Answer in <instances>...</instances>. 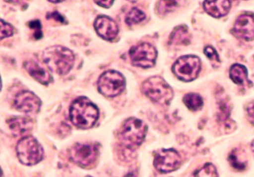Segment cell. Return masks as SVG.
<instances>
[{"mask_svg": "<svg viewBox=\"0 0 254 177\" xmlns=\"http://www.w3.org/2000/svg\"><path fill=\"white\" fill-rule=\"evenodd\" d=\"M99 116L97 107L84 97L75 100L69 109L71 121L80 129L93 127L97 121Z\"/></svg>", "mask_w": 254, "mask_h": 177, "instance_id": "1", "label": "cell"}, {"mask_svg": "<svg viewBox=\"0 0 254 177\" xmlns=\"http://www.w3.org/2000/svg\"><path fill=\"white\" fill-rule=\"evenodd\" d=\"M42 57L48 68L61 75L69 72L75 62L73 52L64 46H50L44 51Z\"/></svg>", "mask_w": 254, "mask_h": 177, "instance_id": "2", "label": "cell"}, {"mask_svg": "<svg viewBox=\"0 0 254 177\" xmlns=\"http://www.w3.org/2000/svg\"><path fill=\"white\" fill-rule=\"evenodd\" d=\"M142 90L151 101L160 105H168L174 95L172 88L159 76L147 79L142 83Z\"/></svg>", "mask_w": 254, "mask_h": 177, "instance_id": "3", "label": "cell"}, {"mask_svg": "<svg viewBox=\"0 0 254 177\" xmlns=\"http://www.w3.org/2000/svg\"><path fill=\"white\" fill-rule=\"evenodd\" d=\"M146 133V124L139 119L131 118L125 122L120 135L124 145L133 149L142 144Z\"/></svg>", "mask_w": 254, "mask_h": 177, "instance_id": "4", "label": "cell"}, {"mask_svg": "<svg viewBox=\"0 0 254 177\" xmlns=\"http://www.w3.org/2000/svg\"><path fill=\"white\" fill-rule=\"evenodd\" d=\"M17 153L20 162L26 165H34L44 158V150L38 140L33 136L23 137L17 145Z\"/></svg>", "mask_w": 254, "mask_h": 177, "instance_id": "5", "label": "cell"}, {"mask_svg": "<svg viewBox=\"0 0 254 177\" xmlns=\"http://www.w3.org/2000/svg\"><path fill=\"white\" fill-rule=\"evenodd\" d=\"M98 88L102 95L116 97L120 95L126 88V80L123 74L117 71H105L98 80Z\"/></svg>", "mask_w": 254, "mask_h": 177, "instance_id": "6", "label": "cell"}, {"mask_svg": "<svg viewBox=\"0 0 254 177\" xmlns=\"http://www.w3.org/2000/svg\"><path fill=\"white\" fill-rule=\"evenodd\" d=\"M200 70V60L197 57L187 55L181 57L174 64V74L183 81H191L198 75Z\"/></svg>", "mask_w": 254, "mask_h": 177, "instance_id": "7", "label": "cell"}, {"mask_svg": "<svg viewBox=\"0 0 254 177\" xmlns=\"http://www.w3.org/2000/svg\"><path fill=\"white\" fill-rule=\"evenodd\" d=\"M129 55L133 65L148 68L155 64L157 52L152 45L143 43L133 46L129 51Z\"/></svg>", "mask_w": 254, "mask_h": 177, "instance_id": "8", "label": "cell"}, {"mask_svg": "<svg viewBox=\"0 0 254 177\" xmlns=\"http://www.w3.org/2000/svg\"><path fill=\"white\" fill-rule=\"evenodd\" d=\"M181 157L174 149H161L156 152L154 165L161 173H169L179 168Z\"/></svg>", "mask_w": 254, "mask_h": 177, "instance_id": "9", "label": "cell"}, {"mask_svg": "<svg viewBox=\"0 0 254 177\" xmlns=\"http://www.w3.org/2000/svg\"><path fill=\"white\" fill-rule=\"evenodd\" d=\"M99 155V150L95 144H76L71 147V160L81 167L90 166L94 163Z\"/></svg>", "mask_w": 254, "mask_h": 177, "instance_id": "10", "label": "cell"}, {"mask_svg": "<svg viewBox=\"0 0 254 177\" xmlns=\"http://www.w3.org/2000/svg\"><path fill=\"white\" fill-rule=\"evenodd\" d=\"M16 110L26 114H34L39 111L41 107L40 98L30 91H21L14 99Z\"/></svg>", "mask_w": 254, "mask_h": 177, "instance_id": "11", "label": "cell"}, {"mask_svg": "<svg viewBox=\"0 0 254 177\" xmlns=\"http://www.w3.org/2000/svg\"><path fill=\"white\" fill-rule=\"evenodd\" d=\"M95 29L97 34L104 40H114L119 32L117 22L109 16H99L94 22Z\"/></svg>", "mask_w": 254, "mask_h": 177, "instance_id": "12", "label": "cell"}, {"mask_svg": "<svg viewBox=\"0 0 254 177\" xmlns=\"http://www.w3.org/2000/svg\"><path fill=\"white\" fill-rule=\"evenodd\" d=\"M233 30L236 36L242 40H254V16L251 14L241 15L236 19Z\"/></svg>", "mask_w": 254, "mask_h": 177, "instance_id": "13", "label": "cell"}, {"mask_svg": "<svg viewBox=\"0 0 254 177\" xmlns=\"http://www.w3.org/2000/svg\"><path fill=\"white\" fill-rule=\"evenodd\" d=\"M7 123L11 133L14 136H25L29 133L33 128V121L30 118L28 117L17 116L11 118Z\"/></svg>", "mask_w": 254, "mask_h": 177, "instance_id": "14", "label": "cell"}, {"mask_svg": "<svg viewBox=\"0 0 254 177\" xmlns=\"http://www.w3.org/2000/svg\"><path fill=\"white\" fill-rule=\"evenodd\" d=\"M24 65L29 74L41 84L47 85L51 81L50 73L35 61H26Z\"/></svg>", "mask_w": 254, "mask_h": 177, "instance_id": "15", "label": "cell"}, {"mask_svg": "<svg viewBox=\"0 0 254 177\" xmlns=\"http://www.w3.org/2000/svg\"><path fill=\"white\" fill-rule=\"evenodd\" d=\"M231 2L227 0L206 1L203 2V7L206 13L215 18L221 17L228 13Z\"/></svg>", "mask_w": 254, "mask_h": 177, "instance_id": "16", "label": "cell"}, {"mask_svg": "<svg viewBox=\"0 0 254 177\" xmlns=\"http://www.w3.org/2000/svg\"><path fill=\"white\" fill-rule=\"evenodd\" d=\"M190 38L191 36L188 28L184 25H181L177 27L171 34L169 44L172 46H185L190 43Z\"/></svg>", "mask_w": 254, "mask_h": 177, "instance_id": "17", "label": "cell"}, {"mask_svg": "<svg viewBox=\"0 0 254 177\" xmlns=\"http://www.w3.org/2000/svg\"><path fill=\"white\" fill-rule=\"evenodd\" d=\"M230 75L233 82L239 85H250L251 82L248 78V71L244 65L234 64L230 68Z\"/></svg>", "mask_w": 254, "mask_h": 177, "instance_id": "18", "label": "cell"}, {"mask_svg": "<svg viewBox=\"0 0 254 177\" xmlns=\"http://www.w3.org/2000/svg\"><path fill=\"white\" fill-rule=\"evenodd\" d=\"M184 103L192 111L200 110L203 107V100L200 95L195 93L187 94L184 96Z\"/></svg>", "mask_w": 254, "mask_h": 177, "instance_id": "19", "label": "cell"}, {"mask_svg": "<svg viewBox=\"0 0 254 177\" xmlns=\"http://www.w3.org/2000/svg\"><path fill=\"white\" fill-rule=\"evenodd\" d=\"M145 19V14L142 10L133 7L127 13L126 17V22L128 25H136Z\"/></svg>", "mask_w": 254, "mask_h": 177, "instance_id": "20", "label": "cell"}, {"mask_svg": "<svg viewBox=\"0 0 254 177\" xmlns=\"http://www.w3.org/2000/svg\"><path fill=\"white\" fill-rule=\"evenodd\" d=\"M216 169L212 164H206L193 173L191 177H217Z\"/></svg>", "mask_w": 254, "mask_h": 177, "instance_id": "21", "label": "cell"}, {"mask_svg": "<svg viewBox=\"0 0 254 177\" xmlns=\"http://www.w3.org/2000/svg\"><path fill=\"white\" fill-rule=\"evenodd\" d=\"M229 162L231 166L239 171H242L246 167V161L245 159H240L238 150H233L230 153L229 156Z\"/></svg>", "mask_w": 254, "mask_h": 177, "instance_id": "22", "label": "cell"}, {"mask_svg": "<svg viewBox=\"0 0 254 177\" xmlns=\"http://www.w3.org/2000/svg\"><path fill=\"white\" fill-rule=\"evenodd\" d=\"M218 116L220 120H227L230 116V105L229 103L225 99H222L218 101Z\"/></svg>", "mask_w": 254, "mask_h": 177, "instance_id": "23", "label": "cell"}, {"mask_svg": "<svg viewBox=\"0 0 254 177\" xmlns=\"http://www.w3.org/2000/svg\"><path fill=\"white\" fill-rule=\"evenodd\" d=\"M1 28H0V40H3L6 37H11L14 34V28L8 22L1 19Z\"/></svg>", "mask_w": 254, "mask_h": 177, "instance_id": "24", "label": "cell"}, {"mask_svg": "<svg viewBox=\"0 0 254 177\" xmlns=\"http://www.w3.org/2000/svg\"><path fill=\"white\" fill-rule=\"evenodd\" d=\"M180 2L179 1H160V5H159V11L161 13H167L170 11L172 9L176 7Z\"/></svg>", "mask_w": 254, "mask_h": 177, "instance_id": "25", "label": "cell"}, {"mask_svg": "<svg viewBox=\"0 0 254 177\" xmlns=\"http://www.w3.org/2000/svg\"><path fill=\"white\" fill-rule=\"evenodd\" d=\"M29 27L35 31V38L40 39L43 37V33L41 31L42 27H41V22H40L39 20H34L29 22Z\"/></svg>", "mask_w": 254, "mask_h": 177, "instance_id": "26", "label": "cell"}, {"mask_svg": "<svg viewBox=\"0 0 254 177\" xmlns=\"http://www.w3.org/2000/svg\"><path fill=\"white\" fill-rule=\"evenodd\" d=\"M204 54L211 60L219 62V57L215 49L212 46H206L204 49Z\"/></svg>", "mask_w": 254, "mask_h": 177, "instance_id": "27", "label": "cell"}, {"mask_svg": "<svg viewBox=\"0 0 254 177\" xmlns=\"http://www.w3.org/2000/svg\"><path fill=\"white\" fill-rule=\"evenodd\" d=\"M47 19H55V20L60 22V23H64L65 22L64 16H62V14H60L58 11L53 12V13H50L49 14H47Z\"/></svg>", "mask_w": 254, "mask_h": 177, "instance_id": "28", "label": "cell"}, {"mask_svg": "<svg viewBox=\"0 0 254 177\" xmlns=\"http://www.w3.org/2000/svg\"><path fill=\"white\" fill-rule=\"evenodd\" d=\"M247 112H248L250 121L254 124V101L248 104V107H247Z\"/></svg>", "mask_w": 254, "mask_h": 177, "instance_id": "29", "label": "cell"}, {"mask_svg": "<svg viewBox=\"0 0 254 177\" xmlns=\"http://www.w3.org/2000/svg\"><path fill=\"white\" fill-rule=\"evenodd\" d=\"M95 2L99 4V6L106 7V8L111 7V6L114 4V1H96Z\"/></svg>", "mask_w": 254, "mask_h": 177, "instance_id": "30", "label": "cell"}, {"mask_svg": "<svg viewBox=\"0 0 254 177\" xmlns=\"http://www.w3.org/2000/svg\"><path fill=\"white\" fill-rule=\"evenodd\" d=\"M125 177H136V174L134 173H129Z\"/></svg>", "mask_w": 254, "mask_h": 177, "instance_id": "31", "label": "cell"}, {"mask_svg": "<svg viewBox=\"0 0 254 177\" xmlns=\"http://www.w3.org/2000/svg\"><path fill=\"white\" fill-rule=\"evenodd\" d=\"M251 150H252L253 153L254 154V141H253L252 144H251Z\"/></svg>", "mask_w": 254, "mask_h": 177, "instance_id": "32", "label": "cell"}, {"mask_svg": "<svg viewBox=\"0 0 254 177\" xmlns=\"http://www.w3.org/2000/svg\"><path fill=\"white\" fill-rule=\"evenodd\" d=\"M253 83H254V76H253Z\"/></svg>", "mask_w": 254, "mask_h": 177, "instance_id": "33", "label": "cell"}]
</instances>
